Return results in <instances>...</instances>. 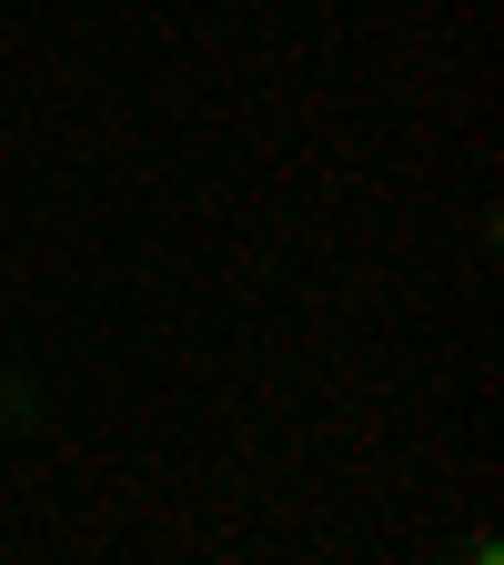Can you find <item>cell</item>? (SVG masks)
<instances>
[{
	"label": "cell",
	"mask_w": 504,
	"mask_h": 565,
	"mask_svg": "<svg viewBox=\"0 0 504 565\" xmlns=\"http://www.w3.org/2000/svg\"><path fill=\"white\" fill-rule=\"evenodd\" d=\"M41 424H51V394L21 364H0V435H41Z\"/></svg>",
	"instance_id": "6da1fadb"
}]
</instances>
